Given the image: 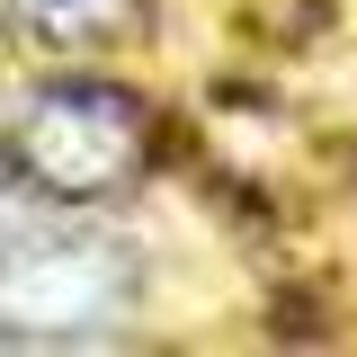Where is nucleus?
Returning a JSON list of instances; mask_svg holds the SVG:
<instances>
[{"label": "nucleus", "instance_id": "nucleus-1", "mask_svg": "<svg viewBox=\"0 0 357 357\" xmlns=\"http://www.w3.org/2000/svg\"><path fill=\"white\" fill-rule=\"evenodd\" d=\"M152 152H161L152 98L116 72H89V63L45 72L9 107V134H0V170L45 206H107L152 178Z\"/></svg>", "mask_w": 357, "mask_h": 357}, {"label": "nucleus", "instance_id": "nucleus-2", "mask_svg": "<svg viewBox=\"0 0 357 357\" xmlns=\"http://www.w3.org/2000/svg\"><path fill=\"white\" fill-rule=\"evenodd\" d=\"M143 304V268L126 241L81 223H27L0 259V349H89L116 340Z\"/></svg>", "mask_w": 357, "mask_h": 357}, {"label": "nucleus", "instance_id": "nucleus-3", "mask_svg": "<svg viewBox=\"0 0 357 357\" xmlns=\"http://www.w3.org/2000/svg\"><path fill=\"white\" fill-rule=\"evenodd\" d=\"M9 18L27 27V45L63 54V63H98V54L134 45L143 0H9Z\"/></svg>", "mask_w": 357, "mask_h": 357}, {"label": "nucleus", "instance_id": "nucleus-4", "mask_svg": "<svg viewBox=\"0 0 357 357\" xmlns=\"http://www.w3.org/2000/svg\"><path fill=\"white\" fill-rule=\"evenodd\" d=\"M18 197H27V188L0 170V259H9V250H18V232H27V206H18Z\"/></svg>", "mask_w": 357, "mask_h": 357}]
</instances>
